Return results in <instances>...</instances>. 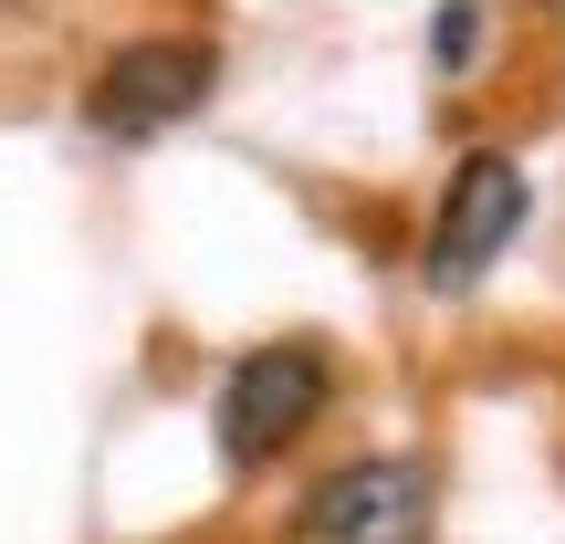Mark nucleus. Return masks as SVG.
I'll use <instances>...</instances> for the list:
<instances>
[{"instance_id":"obj_1","label":"nucleus","mask_w":565,"mask_h":544,"mask_svg":"<svg viewBox=\"0 0 565 544\" xmlns=\"http://www.w3.org/2000/svg\"><path fill=\"white\" fill-rule=\"evenodd\" d=\"M324 387H335V366H324V345H315V335L252 345V356L221 377V450H231L242 471H263L282 440H303V429H315Z\"/></svg>"},{"instance_id":"obj_2","label":"nucleus","mask_w":565,"mask_h":544,"mask_svg":"<svg viewBox=\"0 0 565 544\" xmlns=\"http://www.w3.org/2000/svg\"><path fill=\"white\" fill-rule=\"evenodd\" d=\"M524 210H534V179L503 158V147H471L461 168H450V189H440V221H429V294H471L492 263H503V242L524 231Z\"/></svg>"},{"instance_id":"obj_3","label":"nucleus","mask_w":565,"mask_h":544,"mask_svg":"<svg viewBox=\"0 0 565 544\" xmlns=\"http://www.w3.org/2000/svg\"><path fill=\"white\" fill-rule=\"evenodd\" d=\"M210 84H221V42H126V53H105V74L84 84V116L105 126V137H168V126H189L210 105Z\"/></svg>"},{"instance_id":"obj_4","label":"nucleus","mask_w":565,"mask_h":544,"mask_svg":"<svg viewBox=\"0 0 565 544\" xmlns=\"http://www.w3.org/2000/svg\"><path fill=\"white\" fill-rule=\"evenodd\" d=\"M303 544H429V471L419 461H345L303 492Z\"/></svg>"},{"instance_id":"obj_5","label":"nucleus","mask_w":565,"mask_h":544,"mask_svg":"<svg viewBox=\"0 0 565 544\" xmlns=\"http://www.w3.org/2000/svg\"><path fill=\"white\" fill-rule=\"evenodd\" d=\"M471 53H482V0H440V21H429V63L461 74Z\"/></svg>"}]
</instances>
